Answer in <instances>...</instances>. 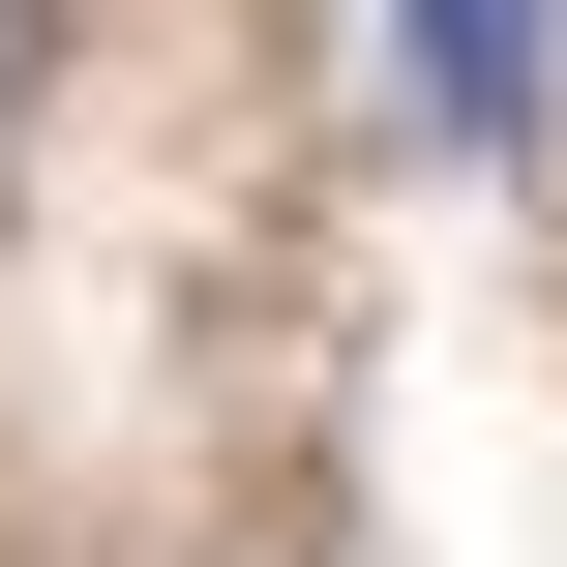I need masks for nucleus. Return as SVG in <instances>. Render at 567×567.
<instances>
[{
	"label": "nucleus",
	"instance_id": "f03ea898",
	"mask_svg": "<svg viewBox=\"0 0 567 567\" xmlns=\"http://www.w3.org/2000/svg\"><path fill=\"white\" fill-rule=\"evenodd\" d=\"M30 30H60V0H0V120H30Z\"/></svg>",
	"mask_w": 567,
	"mask_h": 567
},
{
	"label": "nucleus",
	"instance_id": "f257e3e1",
	"mask_svg": "<svg viewBox=\"0 0 567 567\" xmlns=\"http://www.w3.org/2000/svg\"><path fill=\"white\" fill-rule=\"evenodd\" d=\"M389 90L419 150H538V0H389Z\"/></svg>",
	"mask_w": 567,
	"mask_h": 567
}]
</instances>
